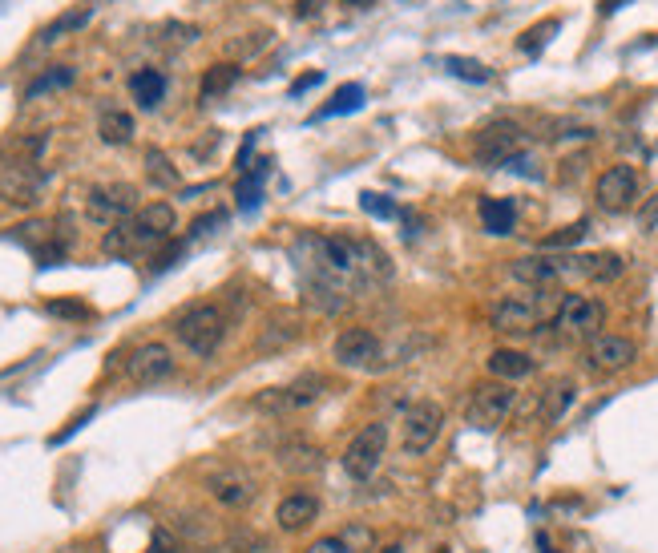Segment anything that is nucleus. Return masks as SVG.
Listing matches in <instances>:
<instances>
[{"mask_svg":"<svg viewBox=\"0 0 658 553\" xmlns=\"http://www.w3.org/2000/svg\"><path fill=\"white\" fill-rule=\"evenodd\" d=\"M558 307H562L558 287L533 291V295H505L489 307V323H493V331H501V336H533L545 319L558 315Z\"/></svg>","mask_w":658,"mask_h":553,"instance_id":"obj_1","label":"nucleus"},{"mask_svg":"<svg viewBox=\"0 0 658 553\" xmlns=\"http://www.w3.org/2000/svg\"><path fill=\"white\" fill-rule=\"evenodd\" d=\"M227 311L218 303H190L178 319H174V336L182 340V348H190L194 356H214L227 340Z\"/></svg>","mask_w":658,"mask_h":553,"instance_id":"obj_2","label":"nucleus"},{"mask_svg":"<svg viewBox=\"0 0 658 553\" xmlns=\"http://www.w3.org/2000/svg\"><path fill=\"white\" fill-rule=\"evenodd\" d=\"M85 214L97 227H118L138 214V190L130 182H101L85 194Z\"/></svg>","mask_w":658,"mask_h":553,"instance_id":"obj_3","label":"nucleus"},{"mask_svg":"<svg viewBox=\"0 0 658 553\" xmlns=\"http://www.w3.org/2000/svg\"><path fill=\"white\" fill-rule=\"evenodd\" d=\"M554 327L570 340H594L606 327V303L594 295H562V307L554 315Z\"/></svg>","mask_w":658,"mask_h":553,"instance_id":"obj_4","label":"nucleus"},{"mask_svg":"<svg viewBox=\"0 0 658 553\" xmlns=\"http://www.w3.org/2000/svg\"><path fill=\"white\" fill-rule=\"evenodd\" d=\"M513 404H517L513 384H505V380H481V384L473 388V396H469L465 416H469V424H473V428L489 432V428L505 424V416L513 412Z\"/></svg>","mask_w":658,"mask_h":553,"instance_id":"obj_5","label":"nucleus"},{"mask_svg":"<svg viewBox=\"0 0 658 553\" xmlns=\"http://www.w3.org/2000/svg\"><path fill=\"white\" fill-rule=\"evenodd\" d=\"M441 428H445L441 404H432V400L412 404V408L404 412V420H400V445H404V453H408V457L428 453V449L436 445V436H441Z\"/></svg>","mask_w":658,"mask_h":553,"instance_id":"obj_6","label":"nucleus"},{"mask_svg":"<svg viewBox=\"0 0 658 553\" xmlns=\"http://www.w3.org/2000/svg\"><path fill=\"white\" fill-rule=\"evenodd\" d=\"M384 449H388V428L384 424H368L364 432L352 436V445L344 449V473L352 481H368L376 477L380 461H384Z\"/></svg>","mask_w":658,"mask_h":553,"instance_id":"obj_7","label":"nucleus"},{"mask_svg":"<svg viewBox=\"0 0 658 553\" xmlns=\"http://www.w3.org/2000/svg\"><path fill=\"white\" fill-rule=\"evenodd\" d=\"M525 150V130L517 126V122H489L481 134H477V142H473V154H477V162H485V166H505V162H513L517 154Z\"/></svg>","mask_w":658,"mask_h":553,"instance_id":"obj_8","label":"nucleus"},{"mask_svg":"<svg viewBox=\"0 0 658 553\" xmlns=\"http://www.w3.org/2000/svg\"><path fill=\"white\" fill-rule=\"evenodd\" d=\"M638 194H642V178H638L634 166H610V170L594 182V198H598V206L610 210V214L630 210V206L638 202Z\"/></svg>","mask_w":658,"mask_h":553,"instance_id":"obj_9","label":"nucleus"},{"mask_svg":"<svg viewBox=\"0 0 658 553\" xmlns=\"http://www.w3.org/2000/svg\"><path fill=\"white\" fill-rule=\"evenodd\" d=\"M45 186H49V174L37 162H29V166H0V202L33 206V202H41Z\"/></svg>","mask_w":658,"mask_h":553,"instance_id":"obj_10","label":"nucleus"},{"mask_svg":"<svg viewBox=\"0 0 658 553\" xmlns=\"http://www.w3.org/2000/svg\"><path fill=\"white\" fill-rule=\"evenodd\" d=\"M126 227H130L138 251L162 247V243H170V235H174V206H170V202H150V206H142L134 218H126Z\"/></svg>","mask_w":658,"mask_h":553,"instance_id":"obj_11","label":"nucleus"},{"mask_svg":"<svg viewBox=\"0 0 658 553\" xmlns=\"http://www.w3.org/2000/svg\"><path fill=\"white\" fill-rule=\"evenodd\" d=\"M638 360V344L626 336H594L586 348V364L598 376H618Z\"/></svg>","mask_w":658,"mask_h":553,"instance_id":"obj_12","label":"nucleus"},{"mask_svg":"<svg viewBox=\"0 0 658 553\" xmlns=\"http://www.w3.org/2000/svg\"><path fill=\"white\" fill-rule=\"evenodd\" d=\"M323 388H327L323 376H299V380L287 384V388H267V392H259V396H255V408H263V412H295V408L315 404V400L323 396Z\"/></svg>","mask_w":658,"mask_h":553,"instance_id":"obj_13","label":"nucleus"},{"mask_svg":"<svg viewBox=\"0 0 658 553\" xmlns=\"http://www.w3.org/2000/svg\"><path fill=\"white\" fill-rule=\"evenodd\" d=\"M332 356L340 368H372L380 360V336L368 327H344L332 344Z\"/></svg>","mask_w":658,"mask_h":553,"instance_id":"obj_14","label":"nucleus"},{"mask_svg":"<svg viewBox=\"0 0 658 553\" xmlns=\"http://www.w3.org/2000/svg\"><path fill=\"white\" fill-rule=\"evenodd\" d=\"M206 493L218 505H227V509H243V505L255 501L259 485H255V477L247 469H218V473L206 477Z\"/></svg>","mask_w":658,"mask_h":553,"instance_id":"obj_15","label":"nucleus"},{"mask_svg":"<svg viewBox=\"0 0 658 553\" xmlns=\"http://www.w3.org/2000/svg\"><path fill=\"white\" fill-rule=\"evenodd\" d=\"M170 372H174V356H170L166 344H142V348H134L130 360H126V376H130L134 384H142V388L162 384Z\"/></svg>","mask_w":658,"mask_h":553,"instance_id":"obj_16","label":"nucleus"},{"mask_svg":"<svg viewBox=\"0 0 658 553\" xmlns=\"http://www.w3.org/2000/svg\"><path fill=\"white\" fill-rule=\"evenodd\" d=\"M509 275H513L517 283H525L529 291H554V287L562 283L554 255H529V259H513Z\"/></svg>","mask_w":658,"mask_h":553,"instance_id":"obj_17","label":"nucleus"},{"mask_svg":"<svg viewBox=\"0 0 658 553\" xmlns=\"http://www.w3.org/2000/svg\"><path fill=\"white\" fill-rule=\"evenodd\" d=\"M319 517V497L315 493H287L275 509V521L283 533H299Z\"/></svg>","mask_w":658,"mask_h":553,"instance_id":"obj_18","label":"nucleus"},{"mask_svg":"<svg viewBox=\"0 0 658 553\" xmlns=\"http://www.w3.org/2000/svg\"><path fill=\"white\" fill-rule=\"evenodd\" d=\"M533 368H537L533 356H525V352H517V348H497V352L489 356V376H493V380H505V384L529 380Z\"/></svg>","mask_w":658,"mask_h":553,"instance_id":"obj_19","label":"nucleus"},{"mask_svg":"<svg viewBox=\"0 0 658 553\" xmlns=\"http://www.w3.org/2000/svg\"><path fill=\"white\" fill-rule=\"evenodd\" d=\"M578 400V384L570 380V376H562V380H554L550 388L541 392V424H558L566 412H570V404Z\"/></svg>","mask_w":658,"mask_h":553,"instance_id":"obj_20","label":"nucleus"},{"mask_svg":"<svg viewBox=\"0 0 658 553\" xmlns=\"http://www.w3.org/2000/svg\"><path fill=\"white\" fill-rule=\"evenodd\" d=\"M49 138L45 134H21V138H9L0 142V166H29V162H41Z\"/></svg>","mask_w":658,"mask_h":553,"instance_id":"obj_21","label":"nucleus"},{"mask_svg":"<svg viewBox=\"0 0 658 553\" xmlns=\"http://www.w3.org/2000/svg\"><path fill=\"white\" fill-rule=\"evenodd\" d=\"M356 271H360V283L392 279V263H388L384 247H376L372 239H356Z\"/></svg>","mask_w":658,"mask_h":553,"instance_id":"obj_22","label":"nucleus"},{"mask_svg":"<svg viewBox=\"0 0 658 553\" xmlns=\"http://www.w3.org/2000/svg\"><path fill=\"white\" fill-rule=\"evenodd\" d=\"M481 227L489 235H509L517 227V210L509 198H481Z\"/></svg>","mask_w":658,"mask_h":553,"instance_id":"obj_23","label":"nucleus"},{"mask_svg":"<svg viewBox=\"0 0 658 553\" xmlns=\"http://www.w3.org/2000/svg\"><path fill=\"white\" fill-rule=\"evenodd\" d=\"M130 93H134V101H138L142 109H154V105L166 97V77H162L158 69H138V73L130 77Z\"/></svg>","mask_w":658,"mask_h":553,"instance_id":"obj_24","label":"nucleus"},{"mask_svg":"<svg viewBox=\"0 0 658 553\" xmlns=\"http://www.w3.org/2000/svg\"><path fill=\"white\" fill-rule=\"evenodd\" d=\"M267 174H271V158H259L255 166L243 170L239 190H235V198H239L243 210H255V206H259V198H263V178H267Z\"/></svg>","mask_w":658,"mask_h":553,"instance_id":"obj_25","label":"nucleus"},{"mask_svg":"<svg viewBox=\"0 0 658 553\" xmlns=\"http://www.w3.org/2000/svg\"><path fill=\"white\" fill-rule=\"evenodd\" d=\"M97 134L105 146H126L134 138V118L122 114V109H105L101 122H97Z\"/></svg>","mask_w":658,"mask_h":553,"instance_id":"obj_26","label":"nucleus"},{"mask_svg":"<svg viewBox=\"0 0 658 553\" xmlns=\"http://www.w3.org/2000/svg\"><path fill=\"white\" fill-rule=\"evenodd\" d=\"M618 275H622V259L614 251L582 255V279H590V283H614Z\"/></svg>","mask_w":658,"mask_h":553,"instance_id":"obj_27","label":"nucleus"},{"mask_svg":"<svg viewBox=\"0 0 658 553\" xmlns=\"http://www.w3.org/2000/svg\"><path fill=\"white\" fill-rule=\"evenodd\" d=\"M89 9H69V13H61L53 25H45L41 33H37V45H53V41H61L65 33H77V29H85L89 25Z\"/></svg>","mask_w":658,"mask_h":553,"instance_id":"obj_28","label":"nucleus"},{"mask_svg":"<svg viewBox=\"0 0 658 553\" xmlns=\"http://www.w3.org/2000/svg\"><path fill=\"white\" fill-rule=\"evenodd\" d=\"M360 105H364V85L348 81V85H340V89L332 93V101H327V105L319 109V118H336V114H356Z\"/></svg>","mask_w":658,"mask_h":553,"instance_id":"obj_29","label":"nucleus"},{"mask_svg":"<svg viewBox=\"0 0 658 553\" xmlns=\"http://www.w3.org/2000/svg\"><path fill=\"white\" fill-rule=\"evenodd\" d=\"M235 81H239V65H231V61H223V65H210V69L202 73V101H210V97H223Z\"/></svg>","mask_w":658,"mask_h":553,"instance_id":"obj_30","label":"nucleus"},{"mask_svg":"<svg viewBox=\"0 0 658 553\" xmlns=\"http://www.w3.org/2000/svg\"><path fill=\"white\" fill-rule=\"evenodd\" d=\"M146 178H150L154 186L170 190V186H178V166H174L158 146H150V150H146Z\"/></svg>","mask_w":658,"mask_h":553,"instance_id":"obj_31","label":"nucleus"},{"mask_svg":"<svg viewBox=\"0 0 658 553\" xmlns=\"http://www.w3.org/2000/svg\"><path fill=\"white\" fill-rule=\"evenodd\" d=\"M299 336V327H295V319L291 315H275L271 323H267V331H263V340H259V352H271V348H283V344H291Z\"/></svg>","mask_w":658,"mask_h":553,"instance_id":"obj_32","label":"nucleus"},{"mask_svg":"<svg viewBox=\"0 0 658 553\" xmlns=\"http://www.w3.org/2000/svg\"><path fill=\"white\" fill-rule=\"evenodd\" d=\"M73 69L69 65H57V69H49V73H41L37 81H29V89H25V101H33V97H41V93H53V89H65V85H73Z\"/></svg>","mask_w":658,"mask_h":553,"instance_id":"obj_33","label":"nucleus"},{"mask_svg":"<svg viewBox=\"0 0 658 553\" xmlns=\"http://www.w3.org/2000/svg\"><path fill=\"white\" fill-rule=\"evenodd\" d=\"M445 69L453 73V77H461V81H477V85H485L493 73H489V65H481V61H473V57H445Z\"/></svg>","mask_w":658,"mask_h":553,"instance_id":"obj_34","label":"nucleus"},{"mask_svg":"<svg viewBox=\"0 0 658 553\" xmlns=\"http://www.w3.org/2000/svg\"><path fill=\"white\" fill-rule=\"evenodd\" d=\"M586 235H590V223H570V227L554 231V235L545 239L541 247H545V251H566V247H578V243H582Z\"/></svg>","mask_w":658,"mask_h":553,"instance_id":"obj_35","label":"nucleus"},{"mask_svg":"<svg viewBox=\"0 0 658 553\" xmlns=\"http://www.w3.org/2000/svg\"><path fill=\"white\" fill-rule=\"evenodd\" d=\"M558 29H562L558 21H541V25H533L529 33H521V41H517V45H521L525 53H537V49H541L545 41H550V37L558 33Z\"/></svg>","mask_w":658,"mask_h":553,"instance_id":"obj_36","label":"nucleus"},{"mask_svg":"<svg viewBox=\"0 0 658 553\" xmlns=\"http://www.w3.org/2000/svg\"><path fill=\"white\" fill-rule=\"evenodd\" d=\"M283 465H287V469H299V473H307V469H319V449H307V445L283 449Z\"/></svg>","mask_w":658,"mask_h":553,"instance_id":"obj_37","label":"nucleus"},{"mask_svg":"<svg viewBox=\"0 0 658 553\" xmlns=\"http://www.w3.org/2000/svg\"><path fill=\"white\" fill-rule=\"evenodd\" d=\"M360 206L372 214V218H396V202L388 194H376V190H364L360 194Z\"/></svg>","mask_w":658,"mask_h":553,"instance_id":"obj_38","label":"nucleus"},{"mask_svg":"<svg viewBox=\"0 0 658 553\" xmlns=\"http://www.w3.org/2000/svg\"><path fill=\"white\" fill-rule=\"evenodd\" d=\"M146 553H182V541H178L166 525H158L154 537H150V549H146Z\"/></svg>","mask_w":658,"mask_h":553,"instance_id":"obj_39","label":"nucleus"},{"mask_svg":"<svg viewBox=\"0 0 658 553\" xmlns=\"http://www.w3.org/2000/svg\"><path fill=\"white\" fill-rule=\"evenodd\" d=\"M303 553H356V549H352L348 537H319V541H311Z\"/></svg>","mask_w":658,"mask_h":553,"instance_id":"obj_40","label":"nucleus"},{"mask_svg":"<svg viewBox=\"0 0 658 553\" xmlns=\"http://www.w3.org/2000/svg\"><path fill=\"white\" fill-rule=\"evenodd\" d=\"M227 223V214L223 210H214V214H202V218H194V227H190V239H202V235H210L214 227H223Z\"/></svg>","mask_w":658,"mask_h":553,"instance_id":"obj_41","label":"nucleus"},{"mask_svg":"<svg viewBox=\"0 0 658 553\" xmlns=\"http://www.w3.org/2000/svg\"><path fill=\"white\" fill-rule=\"evenodd\" d=\"M49 311H53V315H65V319H85V315H89V307H85V303H73V299H53Z\"/></svg>","mask_w":658,"mask_h":553,"instance_id":"obj_42","label":"nucleus"},{"mask_svg":"<svg viewBox=\"0 0 658 553\" xmlns=\"http://www.w3.org/2000/svg\"><path fill=\"white\" fill-rule=\"evenodd\" d=\"M178 255H182V243H162V251L154 255V271L174 267V263H178Z\"/></svg>","mask_w":658,"mask_h":553,"instance_id":"obj_43","label":"nucleus"},{"mask_svg":"<svg viewBox=\"0 0 658 553\" xmlns=\"http://www.w3.org/2000/svg\"><path fill=\"white\" fill-rule=\"evenodd\" d=\"M319 81H323V73H319V69H315V73H303V77L291 85V97H299L303 89H311V85H319Z\"/></svg>","mask_w":658,"mask_h":553,"instance_id":"obj_44","label":"nucleus"},{"mask_svg":"<svg viewBox=\"0 0 658 553\" xmlns=\"http://www.w3.org/2000/svg\"><path fill=\"white\" fill-rule=\"evenodd\" d=\"M642 231H658V198L642 210Z\"/></svg>","mask_w":658,"mask_h":553,"instance_id":"obj_45","label":"nucleus"},{"mask_svg":"<svg viewBox=\"0 0 658 553\" xmlns=\"http://www.w3.org/2000/svg\"><path fill=\"white\" fill-rule=\"evenodd\" d=\"M255 138H259V130H255V134H247V142H243V150H239V170H247L251 150H255Z\"/></svg>","mask_w":658,"mask_h":553,"instance_id":"obj_46","label":"nucleus"},{"mask_svg":"<svg viewBox=\"0 0 658 553\" xmlns=\"http://www.w3.org/2000/svg\"><path fill=\"white\" fill-rule=\"evenodd\" d=\"M380 553H404V545H400V541H392V545H384Z\"/></svg>","mask_w":658,"mask_h":553,"instance_id":"obj_47","label":"nucleus"}]
</instances>
